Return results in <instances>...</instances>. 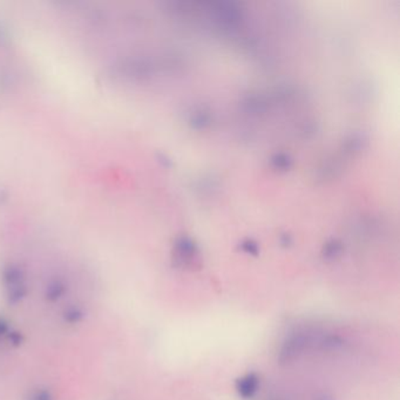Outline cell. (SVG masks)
<instances>
[{"mask_svg":"<svg viewBox=\"0 0 400 400\" xmlns=\"http://www.w3.org/2000/svg\"><path fill=\"white\" fill-rule=\"evenodd\" d=\"M3 282L8 290V302L17 304L26 296L27 288L22 269L15 265H8L3 270Z\"/></svg>","mask_w":400,"mask_h":400,"instance_id":"cell-1","label":"cell"},{"mask_svg":"<svg viewBox=\"0 0 400 400\" xmlns=\"http://www.w3.org/2000/svg\"><path fill=\"white\" fill-rule=\"evenodd\" d=\"M258 379L255 374H248L247 377L242 378L238 381V390L240 394L244 398H250L257 391Z\"/></svg>","mask_w":400,"mask_h":400,"instance_id":"cell-2","label":"cell"},{"mask_svg":"<svg viewBox=\"0 0 400 400\" xmlns=\"http://www.w3.org/2000/svg\"><path fill=\"white\" fill-rule=\"evenodd\" d=\"M65 291H66V287H65L64 282H61L60 280H54L49 284L46 296L49 301H57L65 294Z\"/></svg>","mask_w":400,"mask_h":400,"instance_id":"cell-3","label":"cell"},{"mask_svg":"<svg viewBox=\"0 0 400 400\" xmlns=\"http://www.w3.org/2000/svg\"><path fill=\"white\" fill-rule=\"evenodd\" d=\"M83 317V310L76 308V306H72L69 309L66 310L64 314L65 321L68 322V323H79Z\"/></svg>","mask_w":400,"mask_h":400,"instance_id":"cell-4","label":"cell"},{"mask_svg":"<svg viewBox=\"0 0 400 400\" xmlns=\"http://www.w3.org/2000/svg\"><path fill=\"white\" fill-rule=\"evenodd\" d=\"M28 400H53V397H52V393L47 390L39 389L31 393Z\"/></svg>","mask_w":400,"mask_h":400,"instance_id":"cell-5","label":"cell"},{"mask_svg":"<svg viewBox=\"0 0 400 400\" xmlns=\"http://www.w3.org/2000/svg\"><path fill=\"white\" fill-rule=\"evenodd\" d=\"M10 333L11 330H10L8 322L5 321L4 318H0V338L8 337Z\"/></svg>","mask_w":400,"mask_h":400,"instance_id":"cell-6","label":"cell"}]
</instances>
